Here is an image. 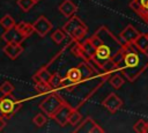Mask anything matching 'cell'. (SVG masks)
I'll list each match as a JSON object with an SVG mask.
<instances>
[{"label": "cell", "mask_w": 148, "mask_h": 133, "mask_svg": "<svg viewBox=\"0 0 148 133\" xmlns=\"http://www.w3.org/2000/svg\"><path fill=\"white\" fill-rule=\"evenodd\" d=\"M119 72L130 82H134L148 68V53L135 44H125L120 54L114 59Z\"/></svg>", "instance_id": "cell-1"}, {"label": "cell", "mask_w": 148, "mask_h": 133, "mask_svg": "<svg viewBox=\"0 0 148 133\" xmlns=\"http://www.w3.org/2000/svg\"><path fill=\"white\" fill-rule=\"evenodd\" d=\"M91 43L96 47L95 56L91 58L99 68L109 60L116 59L124 49V43L118 39L106 27H99L90 37ZM102 72V71H101Z\"/></svg>", "instance_id": "cell-2"}, {"label": "cell", "mask_w": 148, "mask_h": 133, "mask_svg": "<svg viewBox=\"0 0 148 133\" xmlns=\"http://www.w3.org/2000/svg\"><path fill=\"white\" fill-rule=\"evenodd\" d=\"M64 103H65V102L62 101V98H61L59 95L52 93V94H49V95L46 96V98H44V99L40 102L39 108H40V110H42L47 117H51V118H52L53 114L58 111V109H59Z\"/></svg>", "instance_id": "cell-3"}, {"label": "cell", "mask_w": 148, "mask_h": 133, "mask_svg": "<svg viewBox=\"0 0 148 133\" xmlns=\"http://www.w3.org/2000/svg\"><path fill=\"white\" fill-rule=\"evenodd\" d=\"M22 106V102L17 101L12 94L5 95V97L0 98V109L5 114L6 119H9L13 114H15Z\"/></svg>", "instance_id": "cell-4"}, {"label": "cell", "mask_w": 148, "mask_h": 133, "mask_svg": "<svg viewBox=\"0 0 148 133\" xmlns=\"http://www.w3.org/2000/svg\"><path fill=\"white\" fill-rule=\"evenodd\" d=\"M102 105H103L108 111H110L111 113H114V112H117V111L123 106V101H121V98H120L117 94L111 93V94H109V95L103 99Z\"/></svg>", "instance_id": "cell-5"}, {"label": "cell", "mask_w": 148, "mask_h": 133, "mask_svg": "<svg viewBox=\"0 0 148 133\" xmlns=\"http://www.w3.org/2000/svg\"><path fill=\"white\" fill-rule=\"evenodd\" d=\"M72 111H73V108H72L71 105H68L67 103H64V104L58 109V111L53 114L52 118H53L60 126H65V125L68 123V120H69V116H71Z\"/></svg>", "instance_id": "cell-6"}, {"label": "cell", "mask_w": 148, "mask_h": 133, "mask_svg": "<svg viewBox=\"0 0 148 133\" xmlns=\"http://www.w3.org/2000/svg\"><path fill=\"white\" fill-rule=\"evenodd\" d=\"M130 8L148 24V0H132L130 2Z\"/></svg>", "instance_id": "cell-7"}, {"label": "cell", "mask_w": 148, "mask_h": 133, "mask_svg": "<svg viewBox=\"0 0 148 133\" xmlns=\"http://www.w3.org/2000/svg\"><path fill=\"white\" fill-rule=\"evenodd\" d=\"M1 38H2L3 42H6V43H16V44H21L27 37H25L22 32H20L16 27H13V28L6 29V31L2 34Z\"/></svg>", "instance_id": "cell-8"}, {"label": "cell", "mask_w": 148, "mask_h": 133, "mask_svg": "<svg viewBox=\"0 0 148 133\" xmlns=\"http://www.w3.org/2000/svg\"><path fill=\"white\" fill-rule=\"evenodd\" d=\"M32 24H34L35 32H37L40 37H45L52 29V23L44 15L39 16Z\"/></svg>", "instance_id": "cell-9"}, {"label": "cell", "mask_w": 148, "mask_h": 133, "mask_svg": "<svg viewBox=\"0 0 148 133\" xmlns=\"http://www.w3.org/2000/svg\"><path fill=\"white\" fill-rule=\"evenodd\" d=\"M141 32H139L132 24H128L119 35L120 40L124 44H134V42L139 38Z\"/></svg>", "instance_id": "cell-10"}, {"label": "cell", "mask_w": 148, "mask_h": 133, "mask_svg": "<svg viewBox=\"0 0 148 133\" xmlns=\"http://www.w3.org/2000/svg\"><path fill=\"white\" fill-rule=\"evenodd\" d=\"M2 51L5 52V54H6L8 58H10V59L14 60V59H16V58L23 52V47H22L21 44H16V43H7V44L3 46Z\"/></svg>", "instance_id": "cell-11"}, {"label": "cell", "mask_w": 148, "mask_h": 133, "mask_svg": "<svg viewBox=\"0 0 148 133\" xmlns=\"http://www.w3.org/2000/svg\"><path fill=\"white\" fill-rule=\"evenodd\" d=\"M77 10V6L72 1V0H65L59 5V12L65 16V17H72L75 15Z\"/></svg>", "instance_id": "cell-12"}, {"label": "cell", "mask_w": 148, "mask_h": 133, "mask_svg": "<svg viewBox=\"0 0 148 133\" xmlns=\"http://www.w3.org/2000/svg\"><path fill=\"white\" fill-rule=\"evenodd\" d=\"M96 125L97 124L94 121L92 118L87 117L80 125H77V127L74 130V132L75 133H92Z\"/></svg>", "instance_id": "cell-13"}, {"label": "cell", "mask_w": 148, "mask_h": 133, "mask_svg": "<svg viewBox=\"0 0 148 133\" xmlns=\"http://www.w3.org/2000/svg\"><path fill=\"white\" fill-rule=\"evenodd\" d=\"M82 24H84V22H83L79 16L73 15V16L69 17V20L64 24L62 29L65 30V32H66L67 35H71L74 29H76L77 27H80V25H82Z\"/></svg>", "instance_id": "cell-14"}, {"label": "cell", "mask_w": 148, "mask_h": 133, "mask_svg": "<svg viewBox=\"0 0 148 133\" xmlns=\"http://www.w3.org/2000/svg\"><path fill=\"white\" fill-rule=\"evenodd\" d=\"M66 79L72 83H79L82 81V74L79 67H72L66 73Z\"/></svg>", "instance_id": "cell-15"}, {"label": "cell", "mask_w": 148, "mask_h": 133, "mask_svg": "<svg viewBox=\"0 0 148 133\" xmlns=\"http://www.w3.org/2000/svg\"><path fill=\"white\" fill-rule=\"evenodd\" d=\"M87 32H88V27H87L86 23H84V24L77 27L76 29H74L73 32H72L69 36H71L72 39H74L75 42H81V40L83 39V37L87 35Z\"/></svg>", "instance_id": "cell-16"}, {"label": "cell", "mask_w": 148, "mask_h": 133, "mask_svg": "<svg viewBox=\"0 0 148 133\" xmlns=\"http://www.w3.org/2000/svg\"><path fill=\"white\" fill-rule=\"evenodd\" d=\"M15 27H16L17 30H18L20 32H22L25 37H29L32 32H35L34 24L28 23V22H25V21H21V22H18V23H16Z\"/></svg>", "instance_id": "cell-17"}, {"label": "cell", "mask_w": 148, "mask_h": 133, "mask_svg": "<svg viewBox=\"0 0 148 133\" xmlns=\"http://www.w3.org/2000/svg\"><path fill=\"white\" fill-rule=\"evenodd\" d=\"M51 76H52V74L49 72V69L45 68V67H43V68L38 69L37 73L34 75V81H35V82H39V81L49 82L50 79H51Z\"/></svg>", "instance_id": "cell-18"}, {"label": "cell", "mask_w": 148, "mask_h": 133, "mask_svg": "<svg viewBox=\"0 0 148 133\" xmlns=\"http://www.w3.org/2000/svg\"><path fill=\"white\" fill-rule=\"evenodd\" d=\"M80 44H81V46H82V49H83L84 53L87 54V57H88L89 59H90V58H92V57L95 56L96 47H95V46H94V44L91 43L90 38H89V39H86V40H83V42H80Z\"/></svg>", "instance_id": "cell-19"}, {"label": "cell", "mask_w": 148, "mask_h": 133, "mask_svg": "<svg viewBox=\"0 0 148 133\" xmlns=\"http://www.w3.org/2000/svg\"><path fill=\"white\" fill-rule=\"evenodd\" d=\"M125 76L123 75V74H112L110 77H109V82H110V84L113 87V88H116V89H119L123 84H124V82H125Z\"/></svg>", "instance_id": "cell-20"}, {"label": "cell", "mask_w": 148, "mask_h": 133, "mask_svg": "<svg viewBox=\"0 0 148 133\" xmlns=\"http://www.w3.org/2000/svg\"><path fill=\"white\" fill-rule=\"evenodd\" d=\"M134 44L142 51H147L148 50V34H141L139 36V38L134 42Z\"/></svg>", "instance_id": "cell-21"}, {"label": "cell", "mask_w": 148, "mask_h": 133, "mask_svg": "<svg viewBox=\"0 0 148 133\" xmlns=\"http://www.w3.org/2000/svg\"><path fill=\"white\" fill-rule=\"evenodd\" d=\"M35 89H36L37 93H39V94H47V93H50L53 88L51 87V84H50L49 82L39 81V82H36V84H35Z\"/></svg>", "instance_id": "cell-22"}, {"label": "cell", "mask_w": 148, "mask_h": 133, "mask_svg": "<svg viewBox=\"0 0 148 133\" xmlns=\"http://www.w3.org/2000/svg\"><path fill=\"white\" fill-rule=\"evenodd\" d=\"M0 24H1L5 29H9V28H13V27L16 25L14 19H13L9 14H6V15H3V16L0 19Z\"/></svg>", "instance_id": "cell-23"}, {"label": "cell", "mask_w": 148, "mask_h": 133, "mask_svg": "<svg viewBox=\"0 0 148 133\" xmlns=\"http://www.w3.org/2000/svg\"><path fill=\"white\" fill-rule=\"evenodd\" d=\"M66 35H67V34L65 32L64 29H57L54 32H52L51 38H52V40H53L56 44H60V43L65 39Z\"/></svg>", "instance_id": "cell-24"}, {"label": "cell", "mask_w": 148, "mask_h": 133, "mask_svg": "<svg viewBox=\"0 0 148 133\" xmlns=\"http://www.w3.org/2000/svg\"><path fill=\"white\" fill-rule=\"evenodd\" d=\"M81 119H82L81 113H80L76 109H73V111H72V113H71V116H69V120H68V123H69L71 125L75 126V125H77V124L80 123Z\"/></svg>", "instance_id": "cell-25"}, {"label": "cell", "mask_w": 148, "mask_h": 133, "mask_svg": "<svg viewBox=\"0 0 148 133\" xmlns=\"http://www.w3.org/2000/svg\"><path fill=\"white\" fill-rule=\"evenodd\" d=\"M35 3H36V2H35L34 0H17V5H18V7H20L23 12L30 10V9L34 7Z\"/></svg>", "instance_id": "cell-26"}, {"label": "cell", "mask_w": 148, "mask_h": 133, "mask_svg": "<svg viewBox=\"0 0 148 133\" xmlns=\"http://www.w3.org/2000/svg\"><path fill=\"white\" fill-rule=\"evenodd\" d=\"M14 91V86L10 83V82H8V81H5L1 86H0V93L2 94V95H9V94H12Z\"/></svg>", "instance_id": "cell-27"}, {"label": "cell", "mask_w": 148, "mask_h": 133, "mask_svg": "<svg viewBox=\"0 0 148 133\" xmlns=\"http://www.w3.org/2000/svg\"><path fill=\"white\" fill-rule=\"evenodd\" d=\"M61 82H62V77L59 75V73L52 74V76H51V79L49 81V83L51 84L52 88H57V87L61 86Z\"/></svg>", "instance_id": "cell-28"}, {"label": "cell", "mask_w": 148, "mask_h": 133, "mask_svg": "<svg viewBox=\"0 0 148 133\" xmlns=\"http://www.w3.org/2000/svg\"><path fill=\"white\" fill-rule=\"evenodd\" d=\"M46 120H47L46 114H43V113H37V114L34 117V119H32L34 124H35L37 127H42V126L46 123Z\"/></svg>", "instance_id": "cell-29"}, {"label": "cell", "mask_w": 148, "mask_h": 133, "mask_svg": "<svg viewBox=\"0 0 148 133\" xmlns=\"http://www.w3.org/2000/svg\"><path fill=\"white\" fill-rule=\"evenodd\" d=\"M146 125H147V121H146V120L139 119V120L133 125V130H134V132H136V133H145Z\"/></svg>", "instance_id": "cell-30"}, {"label": "cell", "mask_w": 148, "mask_h": 133, "mask_svg": "<svg viewBox=\"0 0 148 133\" xmlns=\"http://www.w3.org/2000/svg\"><path fill=\"white\" fill-rule=\"evenodd\" d=\"M5 125H6V120H5V118H2V117H0V132L3 130V127H5Z\"/></svg>", "instance_id": "cell-31"}, {"label": "cell", "mask_w": 148, "mask_h": 133, "mask_svg": "<svg viewBox=\"0 0 148 133\" xmlns=\"http://www.w3.org/2000/svg\"><path fill=\"white\" fill-rule=\"evenodd\" d=\"M145 133H148V121H147V125H146V130H145Z\"/></svg>", "instance_id": "cell-32"}, {"label": "cell", "mask_w": 148, "mask_h": 133, "mask_svg": "<svg viewBox=\"0 0 148 133\" xmlns=\"http://www.w3.org/2000/svg\"><path fill=\"white\" fill-rule=\"evenodd\" d=\"M0 117H2V118H5V114L2 113V111H1V109H0Z\"/></svg>", "instance_id": "cell-33"}, {"label": "cell", "mask_w": 148, "mask_h": 133, "mask_svg": "<svg viewBox=\"0 0 148 133\" xmlns=\"http://www.w3.org/2000/svg\"><path fill=\"white\" fill-rule=\"evenodd\" d=\"M34 1H35V2H38V1H40V0H34Z\"/></svg>", "instance_id": "cell-34"}]
</instances>
